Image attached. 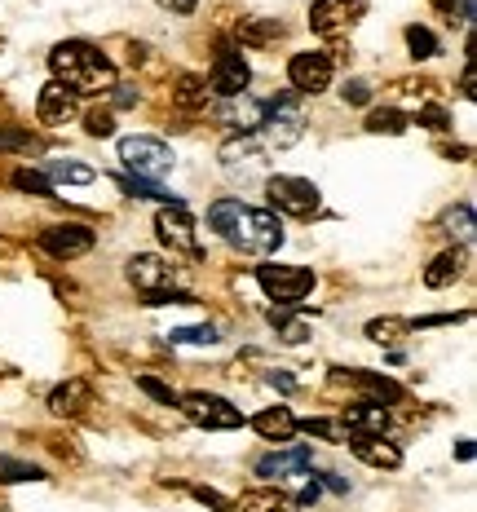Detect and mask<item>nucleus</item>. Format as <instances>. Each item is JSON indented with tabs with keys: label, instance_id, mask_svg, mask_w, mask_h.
<instances>
[{
	"label": "nucleus",
	"instance_id": "nucleus-10",
	"mask_svg": "<svg viewBox=\"0 0 477 512\" xmlns=\"http://www.w3.org/2000/svg\"><path fill=\"white\" fill-rule=\"evenodd\" d=\"M248 80H252V71H248V58L235 49V45H221L217 49V62H212V93L217 98H239V93H248Z\"/></svg>",
	"mask_w": 477,
	"mask_h": 512
},
{
	"label": "nucleus",
	"instance_id": "nucleus-43",
	"mask_svg": "<svg viewBox=\"0 0 477 512\" xmlns=\"http://www.w3.org/2000/svg\"><path fill=\"white\" fill-rule=\"evenodd\" d=\"M164 9H173V14H195V5L199 0H159Z\"/></svg>",
	"mask_w": 477,
	"mask_h": 512
},
{
	"label": "nucleus",
	"instance_id": "nucleus-45",
	"mask_svg": "<svg viewBox=\"0 0 477 512\" xmlns=\"http://www.w3.org/2000/svg\"><path fill=\"white\" fill-rule=\"evenodd\" d=\"M270 384H274V389H283V393H292V389H296V380L288 376V371H270Z\"/></svg>",
	"mask_w": 477,
	"mask_h": 512
},
{
	"label": "nucleus",
	"instance_id": "nucleus-28",
	"mask_svg": "<svg viewBox=\"0 0 477 512\" xmlns=\"http://www.w3.org/2000/svg\"><path fill=\"white\" fill-rule=\"evenodd\" d=\"M407 115L398 111V106H385V111H371L367 115V133H389V137H398V133H407Z\"/></svg>",
	"mask_w": 477,
	"mask_h": 512
},
{
	"label": "nucleus",
	"instance_id": "nucleus-25",
	"mask_svg": "<svg viewBox=\"0 0 477 512\" xmlns=\"http://www.w3.org/2000/svg\"><path fill=\"white\" fill-rule=\"evenodd\" d=\"M296 429H305L310 437H323V442H354V429H349L345 420H327V415H318V420H296Z\"/></svg>",
	"mask_w": 477,
	"mask_h": 512
},
{
	"label": "nucleus",
	"instance_id": "nucleus-26",
	"mask_svg": "<svg viewBox=\"0 0 477 512\" xmlns=\"http://www.w3.org/2000/svg\"><path fill=\"white\" fill-rule=\"evenodd\" d=\"M98 177L89 164H76V159H49V181H67V186H89Z\"/></svg>",
	"mask_w": 477,
	"mask_h": 512
},
{
	"label": "nucleus",
	"instance_id": "nucleus-38",
	"mask_svg": "<svg viewBox=\"0 0 477 512\" xmlns=\"http://www.w3.org/2000/svg\"><path fill=\"white\" fill-rule=\"evenodd\" d=\"M137 389L151 393V398H155V402H164V407H177V393L168 389L164 380H155V376H137Z\"/></svg>",
	"mask_w": 477,
	"mask_h": 512
},
{
	"label": "nucleus",
	"instance_id": "nucleus-7",
	"mask_svg": "<svg viewBox=\"0 0 477 512\" xmlns=\"http://www.w3.org/2000/svg\"><path fill=\"white\" fill-rule=\"evenodd\" d=\"M367 0H314L310 5V27L318 31V36L327 40H341L354 31V23L363 18Z\"/></svg>",
	"mask_w": 477,
	"mask_h": 512
},
{
	"label": "nucleus",
	"instance_id": "nucleus-36",
	"mask_svg": "<svg viewBox=\"0 0 477 512\" xmlns=\"http://www.w3.org/2000/svg\"><path fill=\"white\" fill-rule=\"evenodd\" d=\"M14 186H18V190H27V195H45V199H53V181H49V177H40V173H31V168H18V173H14Z\"/></svg>",
	"mask_w": 477,
	"mask_h": 512
},
{
	"label": "nucleus",
	"instance_id": "nucleus-18",
	"mask_svg": "<svg viewBox=\"0 0 477 512\" xmlns=\"http://www.w3.org/2000/svg\"><path fill=\"white\" fill-rule=\"evenodd\" d=\"M84 407H93V389L84 380H67L49 393V411L53 415H80Z\"/></svg>",
	"mask_w": 477,
	"mask_h": 512
},
{
	"label": "nucleus",
	"instance_id": "nucleus-30",
	"mask_svg": "<svg viewBox=\"0 0 477 512\" xmlns=\"http://www.w3.org/2000/svg\"><path fill=\"white\" fill-rule=\"evenodd\" d=\"M177 106H186V111H195V106H208V84L199 76H182L177 80Z\"/></svg>",
	"mask_w": 477,
	"mask_h": 512
},
{
	"label": "nucleus",
	"instance_id": "nucleus-35",
	"mask_svg": "<svg viewBox=\"0 0 477 512\" xmlns=\"http://www.w3.org/2000/svg\"><path fill=\"white\" fill-rule=\"evenodd\" d=\"M0 151L27 155V151H36V137L23 133V128H14V124H0Z\"/></svg>",
	"mask_w": 477,
	"mask_h": 512
},
{
	"label": "nucleus",
	"instance_id": "nucleus-23",
	"mask_svg": "<svg viewBox=\"0 0 477 512\" xmlns=\"http://www.w3.org/2000/svg\"><path fill=\"white\" fill-rule=\"evenodd\" d=\"M460 270H464V252H460V248L433 256V265L424 270V287H447V283L460 279Z\"/></svg>",
	"mask_w": 477,
	"mask_h": 512
},
{
	"label": "nucleus",
	"instance_id": "nucleus-17",
	"mask_svg": "<svg viewBox=\"0 0 477 512\" xmlns=\"http://www.w3.org/2000/svg\"><path fill=\"white\" fill-rule=\"evenodd\" d=\"M349 451H354L363 464H371V468H398L402 464L398 442H389V437H354Z\"/></svg>",
	"mask_w": 477,
	"mask_h": 512
},
{
	"label": "nucleus",
	"instance_id": "nucleus-15",
	"mask_svg": "<svg viewBox=\"0 0 477 512\" xmlns=\"http://www.w3.org/2000/svg\"><path fill=\"white\" fill-rule=\"evenodd\" d=\"M217 120L226 128H235V133H252V128H261V120H265V102L248 98V93H239V98H221Z\"/></svg>",
	"mask_w": 477,
	"mask_h": 512
},
{
	"label": "nucleus",
	"instance_id": "nucleus-40",
	"mask_svg": "<svg viewBox=\"0 0 477 512\" xmlns=\"http://www.w3.org/2000/svg\"><path fill=\"white\" fill-rule=\"evenodd\" d=\"M341 98H345L349 106H367V102H371V84H367V80H349L345 89H341Z\"/></svg>",
	"mask_w": 477,
	"mask_h": 512
},
{
	"label": "nucleus",
	"instance_id": "nucleus-4",
	"mask_svg": "<svg viewBox=\"0 0 477 512\" xmlns=\"http://www.w3.org/2000/svg\"><path fill=\"white\" fill-rule=\"evenodd\" d=\"M120 159L133 177H146V181H159L168 168L177 164L173 151H168L159 137H124L120 142Z\"/></svg>",
	"mask_w": 477,
	"mask_h": 512
},
{
	"label": "nucleus",
	"instance_id": "nucleus-14",
	"mask_svg": "<svg viewBox=\"0 0 477 512\" xmlns=\"http://www.w3.org/2000/svg\"><path fill=\"white\" fill-rule=\"evenodd\" d=\"M129 283L142 296H155V292H164V287H173V265H168L164 256L142 252V256H133L129 261Z\"/></svg>",
	"mask_w": 477,
	"mask_h": 512
},
{
	"label": "nucleus",
	"instance_id": "nucleus-3",
	"mask_svg": "<svg viewBox=\"0 0 477 512\" xmlns=\"http://www.w3.org/2000/svg\"><path fill=\"white\" fill-rule=\"evenodd\" d=\"M257 283H261V292L270 296V301L296 305V301H305V296L314 292V270H305V265H261Z\"/></svg>",
	"mask_w": 477,
	"mask_h": 512
},
{
	"label": "nucleus",
	"instance_id": "nucleus-29",
	"mask_svg": "<svg viewBox=\"0 0 477 512\" xmlns=\"http://www.w3.org/2000/svg\"><path fill=\"white\" fill-rule=\"evenodd\" d=\"M40 468L36 464H27V460H14V455H0V482H9V486H18V482H40Z\"/></svg>",
	"mask_w": 477,
	"mask_h": 512
},
{
	"label": "nucleus",
	"instance_id": "nucleus-5",
	"mask_svg": "<svg viewBox=\"0 0 477 512\" xmlns=\"http://www.w3.org/2000/svg\"><path fill=\"white\" fill-rule=\"evenodd\" d=\"M265 195H270V204L279 212H288V217H314V212L323 208L318 186L305 177H270L265 181Z\"/></svg>",
	"mask_w": 477,
	"mask_h": 512
},
{
	"label": "nucleus",
	"instance_id": "nucleus-12",
	"mask_svg": "<svg viewBox=\"0 0 477 512\" xmlns=\"http://www.w3.org/2000/svg\"><path fill=\"white\" fill-rule=\"evenodd\" d=\"M40 248H45L53 261H76L93 248V230L80 226V221H62V226L40 230Z\"/></svg>",
	"mask_w": 477,
	"mask_h": 512
},
{
	"label": "nucleus",
	"instance_id": "nucleus-37",
	"mask_svg": "<svg viewBox=\"0 0 477 512\" xmlns=\"http://www.w3.org/2000/svg\"><path fill=\"white\" fill-rule=\"evenodd\" d=\"M283 23H270V27H261V23H243L239 27V36H243V45H265V40H274V36H283Z\"/></svg>",
	"mask_w": 477,
	"mask_h": 512
},
{
	"label": "nucleus",
	"instance_id": "nucleus-16",
	"mask_svg": "<svg viewBox=\"0 0 477 512\" xmlns=\"http://www.w3.org/2000/svg\"><path fill=\"white\" fill-rule=\"evenodd\" d=\"M345 424L354 429V437H385L389 411H385V402H358V407L345 411Z\"/></svg>",
	"mask_w": 477,
	"mask_h": 512
},
{
	"label": "nucleus",
	"instance_id": "nucleus-11",
	"mask_svg": "<svg viewBox=\"0 0 477 512\" xmlns=\"http://www.w3.org/2000/svg\"><path fill=\"white\" fill-rule=\"evenodd\" d=\"M332 76H336V62L332 53H296V58L288 62V80L296 93H323L332 89Z\"/></svg>",
	"mask_w": 477,
	"mask_h": 512
},
{
	"label": "nucleus",
	"instance_id": "nucleus-21",
	"mask_svg": "<svg viewBox=\"0 0 477 512\" xmlns=\"http://www.w3.org/2000/svg\"><path fill=\"white\" fill-rule=\"evenodd\" d=\"M252 429H257L265 442H292L296 433V415L288 407H265L257 420H252Z\"/></svg>",
	"mask_w": 477,
	"mask_h": 512
},
{
	"label": "nucleus",
	"instance_id": "nucleus-49",
	"mask_svg": "<svg viewBox=\"0 0 477 512\" xmlns=\"http://www.w3.org/2000/svg\"><path fill=\"white\" fill-rule=\"evenodd\" d=\"M473 14H477V0H460V18H464V23H473Z\"/></svg>",
	"mask_w": 477,
	"mask_h": 512
},
{
	"label": "nucleus",
	"instance_id": "nucleus-32",
	"mask_svg": "<svg viewBox=\"0 0 477 512\" xmlns=\"http://www.w3.org/2000/svg\"><path fill=\"white\" fill-rule=\"evenodd\" d=\"M442 230L455 234V239H473V208H469V204L451 208L447 217H442Z\"/></svg>",
	"mask_w": 477,
	"mask_h": 512
},
{
	"label": "nucleus",
	"instance_id": "nucleus-52",
	"mask_svg": "<svg viewBox=\"0 0 477 512\" xmlns=\"http://www.w3.org/2000/svg\"><path fill=\"white\" fill-rule=\"evenodd\" d=\"M0 49H5V36H0Z\"/></svg>",
	"mask_w": 477,
	"mask_h": 512
},
{
	"label": "nucleus",
	"instance_id": "nucleus-9",
	"mask_svg": "<svg viewBox=\"0 0 477 512\" xmlns=\"http://www.w3.org/2000/svg\"><path fill=\"white\" fill-rule=\"evenodd\" d=\"M221 168L235 181H252L265 173V146L252 133H235L230 142H221Z\"/></svg>",
	"mask_w": 477,
	"mask_h": 512
},
{
	"label": "nucleus",
	"instance_id": "nucleus-31",
	"mask_svg": "<svg viewBox=\"0 0 477 512\" xmlns=\"http://www.w3.org/2000/svg\"><path fill=\"white\" fill-rule=\"evenodd\" d=\"M407 49L411 58H438V36L429 27H407Z\"/></svg>",
	"mask_w": 477,
	"mask_h": 512
},
{
	"label": "nucleus",
	"instance_id": "nucleus-41",
	"mask_svg": "<svg viewBox=\"0 0 477 512\" xmlns=\"http://www.w3.org/2000/svg\"><path fill=\"white\" fill-rule=\"evenodd\" d=\"M190 495H195L199 504L217 508V512H230V499H226V495H217V490H208V486H190Z\"/></svg>",
	"mask_w": 477,
	"mask_h": 512
},
{
	"label": "nucleus",
	"instance_id": "nucleus-34",
	"mask_svg": "<svg viewBox=\"0 0 477 512\" xmlns=\"http://www.w3.org/2000/svg\"><path fill=\"white\" fill-rule=\"evenodd\" d=\"M402 332H411V323H402V318H376V323H367V336L376 340V345H389V340H398Z\"/></svg>",
	"mask_w": 477,
	"mask_h": 512
},
{
	"label": "nucleus",
	"instance_id": "nucleus-48",
	"mask_svg": "<svg viewBox=\"0 0 477 512\" xmlns=\"http://www.w3.org/2000/svg\"><path fill=\"white\" fill-rule=\"evenodd\" d=\"M460 89H464V98H469V102L477 98V89H473V67H469V71H464V80H460Z\"/></svg>",
	"mask_w": 477,
	"mask_h": 512
},
{
	"label": "nucleus",
	"instance_id": "nucleus-6",
	"mask_svg": "<svg viewBox=\"0 0 477 512\" xmlns=\"http://www.w3.org/2000/svg\"><path fill=\"white\" fill-rule=\"evenodd\" d=\"M177 402H182V411L190 415V424H199V429H208V433H226V429H239L243 424V411L230 407L217 393H186V398H177Z\"/></svg>",
	"mask_w": 477,
	"mask_h": 512
},
{
	"label": "nucleus",
	"instance_id": "nucleus-27",
	"mask_svg": "<svg viewBox=\"0 0 477 512\" xmlns=\"http://www.w3.org/2000/svg\"><path fill=\"white\" fill-rule=\"evenodd\" d=\"M120 186L129 190L133 199H159V204H182L173 190H164L159 181H146V177H120Z\"/></svg>",
	"mask_w": 477,
	"mask_h": 512
},
{
	"label": "nucleus",
	"instance_id": "nucleus-39",
	"mask_svg": "<svg viewBox=\"0 0 477 512\" xmlns=\"http://www.w3.org/2000/svg\"><path fill=\"white\" fill-rule=\"evenodd\" d=\"M84 128H89V137H111L115 133V115L111 111H89Z\"/></svg>",
	"mask_w": 477,
	"mask_h": 512
},
{
	"label": "nucleus",
	"instance_id": "nucleus-22",
	"mask_svg": "<svg viewBox=\"0 0 477 512\" xmlns=\"http://www.w3.org/2000/svg\"><path fill=\"white\" fill-rule=\"evenodd\" d=\"M336 384H354V389H367L376 402H398L402 389L385 376H371V371H336Z\"/></svg>",
	"mask_w": 477,
	"mask_h": 512
},
{
	"label": "nucleus",
	"instance_id": "nucleus-1",
	"mask_svg": "<svg viewBox=\"0 0 477 512\" xmlns=\"http://www.w3.org/2000/svg\"><path fill=\"white\" fill-rule=\"evenodd\" d=\"M53 80L67 84L71 93H111L115 89V67L102 49L84 45V40H62L49 53Z\"/></svg>",
	"mask_w": 477,
	"mask_h": 512
},
{
	"label": "nucleus",
	"instance_id": "nucleus-24",
	"mask_svg": "<svg viewBox=\"0 0 477 512\" xmlns=\"http://www.w3.org/2000/svg\"><path fill=\"white\" fill-rule=\"evenodd\" d=\"M230 512H292V504L279 490H248L239 504H230Z\"/></svg>",
	"mask_w": 477,
	"mask_h": 512
},
{
	"label": "nucleus",
	"instance_id": "nucleus-46",
	"mask_svg": "<svg viewBox=\"0 0 477 512\" xmlns=\"http://www.w3.org/2000/svg\"><path fill=\"white\" fill-rule=\"evenodd\" d=\"M318 495H323V486H318V482H310V486L301 490V499H296V504H318Z\"/></svg>",
	"mask_w": 477,
	"mask_h": 512
},
{
	"label": "nucleus",
	"instance_id": "nucleus-44",
	"mask_svg": "<svg viewBox=\"0 0 477 512\" xmlns=\"http://www.w3.org/2000/svg\"><path fill=\"white\" fill-rule=\"evenodd\" d=\"M111 93H115V106H133V102H137V93L129 89V84H115Z\"/></svg>",
	"mask_w": 477,
	"mask_h": 512
},
{
	"label": "nucleus",
	"instance_id": "nucleus-8",
	"mask_svg": "<svg viewBox=\"0 0 477 512\" xmlns=\"http://www.w3.org/2000/svg\"><path fill=\"white\" fill-rule=\"evenodd\" d=\"M155 234L164 248H173L177 256H199V239H195V221H190L186 204H164L155 212Z\"/></svg>",
	"mask_w": 477,
	"mask_h": 512
},
{
	"label": "nucleus",
	"instance_id": "nucleus-20",
	"mask_svg": "<svg viewBox=\"0 0 477 512\" xmlns=\"http://www.w3.org/2000/svg\"><path fill=\"white\" fill-rule=\"evenodd\" d=\"M270 327L279 332L283 345H305V340H310V318L296 314V305H274L270 309Z\"/></svg>",
	"mask_w": 477,
	"mask_h": 512
},
{
	"label": "nucleus",
	"instance_id": "nucleus-33",
	"mask_svg": "<svg viewBox=\"0 0 477 512\" xmlns=\"http://www.w3.org/2000/svg\"><path fill=\"white\" fill-rule=\"evenodd\" d=\"M217 327L212 323H199V327H177L173 332V345H217Z\"/></svg>",
	"mask_w": 477,
	"mask_h": 512
},
{
	"label": "nucleus",
	"instance_id": "nucleus-50",
	"mask_svg": "<svg viewBox=\"0 0 477 512\" xmlns=\"http://www.w3.org/2000/svg\"><path fill=\"white\" fill-rule=\"evenodd\" d=\"M455 455H460V460H473V442H469V437H464V442L455 446Z\"/></svg>",
	"mask_w": 477,
	"mask_h": 512
},
{
	"label": "nucleus",
	"instance_id": "nucleus-13",
	"mask_svg": "<svg viewBox=\"0 0 477 512\" xmlns=\"http://www.w3.org/2000/svg\"><path fill=\"white\" fill-rule=\"evenodd\" d=\"M36 115H40V124L62 128V124H71L80 115V102H76V93H71L67 84L49 80L45 89H40V98H36Z\"/></svg>",
	"mask_w": 477,
	"mask_h": 512
},
{
	"label": "nucleus",
	"instance_id": "nucleus-19",
	"mask_svg": "<svg viewBox=\"0 0 477 512\" xmlns=\"http://www.w3.org/2000/svg\"><path fill=\"white\" fill-rule=\"evenodd\" d=\"M310 446H292V451H274L257 460V477H288V473H301V468H310Z\"/></svg>",
	"mask_w": 477,
	"mask_h": 512
},
{
	"label": "nucleus",
	"instance_id": "nucleus-51",
	"mask_svg": "<svg viewBox=\"0 0 477 512\" xmlns=\"http://www.w3.org/2000/svg\"><path fill=\"white\" fill-rule=\"evenodd\" d=\"M433 5H438L442 14H455V0H433Z\"/></svg>",
	"mask_w": 477,
	"mask_h": 512
},
{
	"label": "nucleus",
	"instance_id": "nucleus-47",
	"mask_svg": "<svg viewBox=\"0 0 477 512\" xmlns=\"http://www.w3.org/2000/svg\"><path fill=\"white\" fill-rule=\"evenodd\" d=\"M318 486L336 490V495H341V490H349V486H345V477H336V473H323V482H318Z\"/></svg>",
	"mask_w": 477,
	"mask_h": 512
},
{
	"label": "nucleus",
	"instance_id": "nucleus-2",
	"mask_svg": "<svg viewBox=\"0 0 477 512\" xmlns=\"http://www.w3.org/2000/svg\"><path fill=\"white\" fill-rule=\"evenodd\" d=\"M230 243H235L239 252H252V256H270L274 248H283V221L274 217V212H261V208H243L235 212V221H230Z\"/></svg>",
	"mask_w": 477,
	"mask_h": 512
},
{
	"label": "nucleus",
	"instance_id": "nucleus-42",
	"mask_svg": "<svg viewBox=\"0 0 477 512\" xmlns=\"http://www.w3.org/2000/svg\"><path fill=\"white\" fill-rule=\"evenodd\" d=\"M420 124H424V128H438V133H442V128L451 124V115L442 111V106H424V111H420Z\"/></svg>",
	"mask_w": 477,
	"mask_h": 512
}]
</instances>
